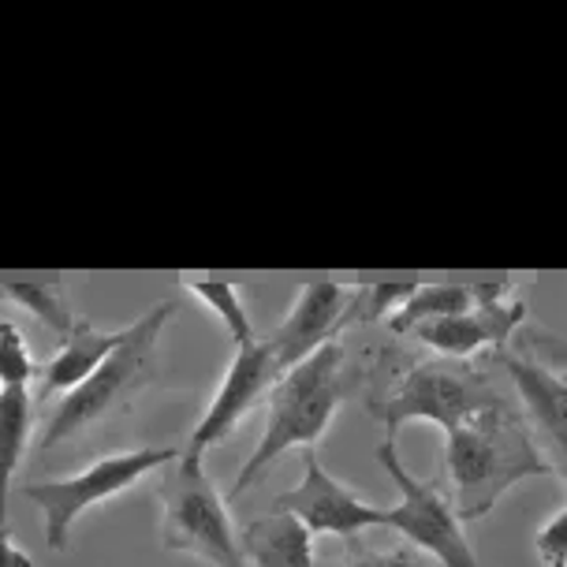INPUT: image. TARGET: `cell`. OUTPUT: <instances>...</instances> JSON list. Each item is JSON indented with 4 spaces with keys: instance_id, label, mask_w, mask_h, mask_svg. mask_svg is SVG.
Instances as JSON below:
<instances>
[{
    "instance_id": "44dd1931",
    "label": "cell",
    "mask_w": 567,
    "mask_h": 567,
    "mask_svg": "<svg viewBox=\"0 0 567 567\" xmlns=\"http://www.w3.org/2000/svg\"><path fill=\"white\" fill-rule=\"evenodd\" d=\"M534 549H538V560L545 567H567V504L538 530Z\"/></svg>"
},
{
    "instance_id": "7c38bea8",
    "label": "cell",
    "mask_w": 567,
    "mask_h": 567,
    "mask_svg": "<svg viewBox=\"0 0 567 567\" xmlns=\"http://www.w3.org/2000/svg\"><path fill=\"white\" fill-rule=\"evenodd\" d=\"M343 310H348V288L337 280H307L296 291V307L280 321V329L269 337V348L277 354L280 373L299 367L318 348L332 343L343 329Z\"/></svg>"
},
{
    "instance_id": "8992f818",
    "label": "cell",
    "mask_w": 567,
    "mask_h": 567,
    "mask_svg": "<svg viewBox=\"0 0 567 567\" xmlns=\"http://www.w3.org/2000/svg\"><path fill=\"white\" fill-rule=\"evenodd\" d=\"M493 359L512 378L549 471L567 482V348L545 332H519L515 348L493 351Z\"/></svg>"
},
{
    "instance_id": "277c9868",
    "label": "cell",
    "mask_w": 567,
    "mask_h": 567,
    "mask_svg": "<svg viewBox=\"0 0 567 567\" xmlns=\"http://www.w3.org/2000/svg\"><path fill=\"white\" fill-rule=\"evenodd\" d=\"M493 408H512L508 396L471 359H430L403 373V381L384 400H370V414L396 437L403 422L419 419L444 430V437L467 419Z\"/></svg>"
},
{
    "instance_id": "5b68a950",
    "label": "cell",
    "mask_w": 567,
    "mask_h": 567,
    "mask_svg": "<svg viewBox=\"0 0 567 567\" xmlns=\"http://www.w3.org/2000/svg\"><path fill=\"white\" fill-rule=\"evenodd\" d=\"M161 545L168 553L198 556L213 567H243L239 534L231 526L228 501L206 474L198 455L179 452L161 478Z\"/></svg>"
},
{
    "instance_id": "6da1fadb",
    "label": "cell",
    "mask_w": 567,
    "mask_h": 567,
    "mask_svg": "<svg viewBox=\"0 0 567 567\" xmlns=\"http://www.w3.org/2000/svg\"><path fill=\"white\" fill-rule=\"evenodd\" d=\"M452 508L460 523L485 519L523 478H549V463L515 408H493L455 425L444 444Z\"/></svg>"
},
{
    "instance_id": "e0dca14e",
    "label": "cell",
    "mask_w": 567,
    "mask_h": 567,
    "mask_svg": "<svg viewBox=\"0 0 567 567\" xmlns=\"http://www.w3.org/2000/svg\"><path fill=\"white\" fill-rule=\"evenodd\" d=\"M0 296L16 299L19 307L34 313L45 329H53L60 340L75 326V318H71V310H68V299H64V284H56V280H0Z\"/></svg>"
},
{
    "instance_id": "7a4b0ae2",
    "label": "cell",
    "mask_w": 567,
    "mask_h": 567,
    "mask_svg": "<svg viewBox=\"0 0 567 567\" xmlns=\"http://www.w3.org/2000/svg\"><path fill=\"white\" fill-rule=\"evenodd\" d=\"M343 396H348V373H343V348L337 340L318 348L288 373H280L269 392L266 433H261L258 449L239 467L225 501H239L288 449H299V444L302 449H318Z\"/></svg>"
},
{
    "instance_id": "8fae6325",
    "label": "cell",
    "mask_w": 567,
    "mask_h": 567,
    "mask_svg": "<svg viewBox=\"0 0 567 567\" xmlns=\"http://www.w3.org/2000/svg\"><path fill=\"white\" fill-rule=\"evenodd\" d=\"M277 512H288L307 526L310 534H332V538L354 542L359 534L381 526L384 508L359 501V493H351L348 485H340L332 474L321 467L318 449H307V471L296 489L280 493L272 501Z\"/></svg>"
},
{
    "instance_id": "ba28073f",
    "label": "cell",
    "mask_w": 567,
    "mask_h": 567,
    "mask_svg": "<svg viewBox=\"0 0 567 567\" xmlns=\"http://www.w3.org/2000/svg\"><path fill=\"white\" fill-rule=\"evenodd\" d=\"M378 463L389 471V478L396 482L400 489V504L392 512L381 515V526H392L400 530L411 545H419L422 553L437 556L444 567H478V556H474L471 542L463 538V523L455 519L452 496L441 493L437 482H419L414 474L403 467L396 441H381L378 449Z\"/></svg>"
},
{
    "instance_id": "ac0fdd59",
    "label": "cell",
    "mask_w": 567,
    "mask_h": 567,
    "mask_svg": "<svg viewBox=\"0 0 567 567\" xmlns=\"http://www.w3.org/2000/svg\"><path fill=\"white\" fill-rule=\"evenodd\" d=\"M187 288L195 291V296L206 302V307L217 313L220 326L228 329V337L236 348H243V343L258 340L255 337V326H250L247 310H243V299H239V288L231 280H187Z\"/></svg>"
},
{
    "instance_id": "52a82bcc",
    "label": "cell",
    "mask_w": 567,
    "mask_h": 567,
    "mask_svg": "<svg viewBox=\"0 0 567 567\" xmlns=\"http://www.w3.org/2000/svg\"><path fill=\"white\" fill-rule=\"evenodd\" d=\"M179 460V449H135L105 455V460L90 463L86 471L71 474V478H53V482H34L27 485L23 496L34 508L45 515V545L53 553L68 549V530L83 512H90L101 501L127 493L138 478H146L150 471H161L168 463Z\"/></svg>"
},
{
    "instance_id": "3957f363",
    "label": "cell",
    "mask_w": 567,
    "mask_h": 567,
    "mask_svg": "<svg viewBox=\"0 0 567 567\" xmlns=\"http://www.w3.org/2000/svg\"><path fill=\"white\" fill-rule=\"evenodd\" d=\"M176 318V302H157L150 313H142L135 326H127V340L109 354L90 378L79 384L75 392H68L60 400L56 414L49 419V430L42 437V449H56L60 441L83 437L94 425L113 419L116 411H124L131 396H138L150 384L154 373V351L161 332L168 329V321Z\"/></svg>"
},
{
    "instance_id": "2e32d148",
    "label": "cell",
    "mask_w": 567,
    "mask_h": 567,
    "mask_svg": "<svg viewBox=\"0 0 567 567\" xmlns=\"http://www.w3.org/2000/svg\"><path fill=\"white\" fill-rule=\"evenodd\" d=\"M474 307V288L471 284H419L414 296L389 318L392 332H414L425 321L455 318V313Z\"/></svg>"
},
{
    "instance_id": "7402d4cb",
    "label": "cell",
    "mask_w": 567,
    "mask_h": 567,
    "mask_svg": "<svg viewBox=\"0 0 567 567\" xmlns=\"http://www.w3.org/2000/svg\"><path fill=\"white\" fill-rule=\"evenodd\" d=\"M343 567H425V564L411 549H392V553H359Z\"/></svg>"
},
{
    "instance_id": "d6986e66",
    "label": "cell",
    "mask_w": 567,
    "mask_h": 567,
    "mask_svg": "<svg viewBox=\"0 0 567 567\" xmlns=\"http://www.w3.org/2000/svg\"><path fill=\"white\" fill-rule=\"evenodd\" d=\"M419 284H359L354 291H348V310H343V329L362 321L373 326L381 318H392L403 302L414 296Z\"/></svg>"
},
{
    "instance_id": "30bf717a",
    "label": "cell",
    "mask_w": 567,
    "mask_h": 567,
    "mask_svg": "<svg viewBox=\"0 0 567 567\" xmlns=\"http://www.w3.org/2000/svg\"><path fill=\"white\" fill-rule=\"evenodd\" d=\"M277 378H280V367H277V354H272L269 340H250V343H243V348H236V359L228 362L217 396H213L206 414L198 419L184 452L206 460V452L213 444L225 441L228 433L258 408V400L269 396Z\"/></svg>"
},
{
    "instance_id": "9a60e30c",
    "label": "cell",
    "mask_w": 567,
    "mask_h": 567,
    "mask_svg": "<svg viewBox=\"0 0 567 567\" xmlns=\"http://www.w3.org/2000/svg\"><path fill=\"white\" fill-rule=\"evenodd\" d=\"M30 425H34V400L27 389H0V530H8V489L12 474L27 455Z\"/></svg>"
},
{
    "instance_id": "5bb4252c",
    "label": "cell",
    "mask_w": 567,
    "mask_h": 567,
    "mask_svg": "<svg viewBox=\"0 0 567 567\" xmlns=\"http://www.w3.org/2000/svg\"><path fill=\"white\" fill-rule=\"evenodd\" d=\"M239 549L250 567H313V534L296 515L277 508L243 526Z\"/></svg>"
},
{
    "instance_id": "9c48e42d",
    "label": "cell",
    "mask_w": 567,
    "mask_h": 567,
    "mask_svg": "<svg viewBox=\"0 0 567 567\" xmlns=\"http://www.w3.org/2000/svg\"><path fill=\"white\" fill-rule=\"evenodd\" d=\"M474 288V307L455 313V318L425 321L414 329L425 348H433L441 359H471L478 351H501L508 348V340L523 329L526 299L515 296L512 284H471Z\"/></svg>"
},
{
    "instance_id": "ffe728a7",
    "label": "cell",
    "mask_w": 567,
    "mask_h": 567,
    "mask_svg": "<svg viewBox=\"0 0 567 567\" xmlns=\"http://www.w3.org/2000/svg\"><path fill=\"white\" fill-rule=\"evenodd\" d=\"M38 373L30 348L23 340V329L16 321L0 318V389H27Z\"/></svg>"
},
{
    "instance_id": "4fadbf2b",
    "label": "cell",
    "mask_w": 567,
    "mask_h": 567,
    "mask_svg": "<svg viewBox=\"0 0 567 567\" xmlns=\"http://www.w3.org/2000/svg\"><path fill=\"white\" fill-rule=\"evenodd\" d=\"M124 340H127V329H97V326H90V321L75 318L71 332L60 340V351L42 370V396H56V392L68 396V392H75Z\"/></svg>"
},
{
    "instance_id": "603a6c76",
    "label": "cell",
    "mask_w": 567,
    "mask_h": 567,
    "mask_svg": "<svg viewBox=\"0 0 567 567\" xmlns=\"http://www.w3.org/2000/svg\"><path fill=\"white\" fill-rule=\"evenodd\" d=\"M0 567H34V560L19 549L8 530H0Z\"/></svg>"
}]
</instances>
